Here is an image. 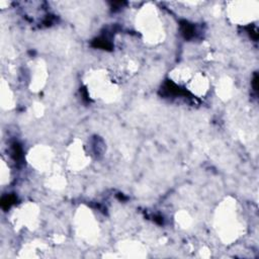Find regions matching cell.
Instances as JSON below:
<instances>
[{
    "label": "cell",
    "instance_id": "6da1fadb",
    "mask_svg": "<svg viewBox=\"0 0 259 259\" xmlns=\"http://www.w3.org/2000/svg\"><path fill=\"white\" fill-rule=\"evenodd\" d=\"M87 85L90 95L95 98L105 100L114 96L115 85L104 72L96 71L93 74H90Z\"/></svg>",
    "mask_w": 259,
    "mask_h": 259
},
{
    "label": "cell",
    "instance_id": "7a4b0ae2",
    "mask_svg": "<svg viewBox=\"0 0 259 259\" xmlns=\"http://www.w3.org/2000/svg\"><path fill=\"white\" fill-rule=\"evenodd\" d=\"M233 204L228 203L227 204V210L220 212L221 219H218V223H220L222 226L220 227V233L223 237V239L226 242H231L233 240H236L238 236H240V222L237 217V212L235 209H232Z\"/></svg>",
    "mask_w": 259,
    "mask_h": 259
},
{
    "label": "cell",
    "instance_id": "3957f363",
    "mask_svg": "<svg viewBox=\"0 0 259 259\" xmlns=\"http://www.w3.org/2000/svg\"><path fill=\"white\" fill-rule=\"evenodd\" d=\"M30 156V163L35 168L40 170L50 169L53 161V154L50 149L45 147H39L34 149L29 153Z\"/></svg>",
    "mask_w": 259,
    "mask_h": 259
},
{
    "label": "cell",
    "instance_id": "277c9868",
    "mask_svg": "<svg viewBox=\"0 0 259 259\" xmlns=\"http://www.w3.org/2000/svg\"><path fill=\"white\" fill-rule=\"evenodd\" d=\"M246 3H239V7L238 8H233L232 9V17L234 18V20L241 22V23H245L248 21H252L253 18L256 17L257 15V8L253 7V3L251 2V4L249 2H247V6H245Z\"/></svg>",
    "mask_w": 259,
    "mask_h": 259
},
{
    "label": "cell",
    "instance_id": "5b68a950",
    "mask_svg": "<svg viewBox=\"0 0 259 259\" xmlns=\"http://www.w3.org/2000/svg\"><path fill=\"white\" fill-rule=\"evenodd\" d=\"M208 80L201 73H196L190 77L185 86L196 96L204 95L208 90Z\"/></svg>",
    "mask_w": 259,
    "mask_h": 259
},
{
    "label": "cell",
    "instance_id": "8992f818",
    "mask_svg": "<svg viewBox=\"0 0 259 259\" xmlns=\"http://www.w3.org/2000/svg\"><path fill=\"white\" fill-rule=\"evenodd\" d=\"M15 215H17V221L21 226L30 228V226H33L37 220V210L33 205H27L20 209L17 214L15 213Z\"/></svg>",
    "mask_w": 259,
    "mask_h": 259
},
{
    "label": "cell",
    "instance_id": "52a82bcc",
    "mask_svg": "<svg viewBox=\"0 0 259 259\" xmlns=\"http://www.w3.org/2000/svg\"><path fill=\"white\" fill-rule=\"evenodd\" d=\"M69 165L72 167V169H80L83 168L86 162V156L83 152L82 146L80 145H74L71 147V152L69 155Z\"/></svg>",
    "mask_w": 259,
    "mask_h": 259
}]
</instances>
